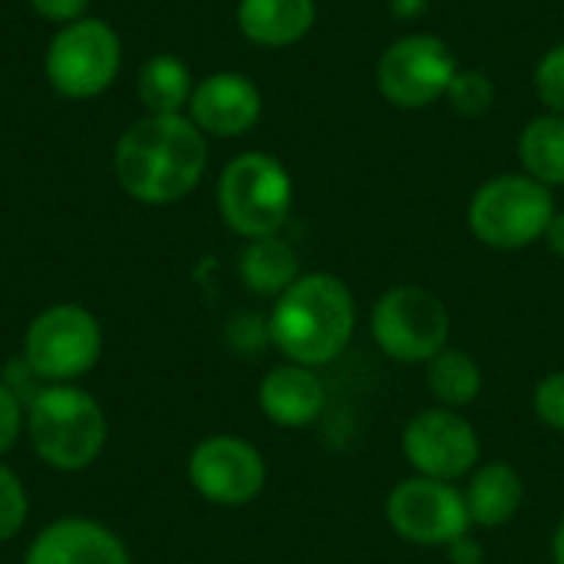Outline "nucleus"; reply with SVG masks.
I'll return each instance as SVG.
<instances>
[{"mask_svg":"<svg viewBox=\"0 0 564 564\" xmlns=\"http://www.w3.org/2000/svg\"><path fill=\"white\" fill-rule=\"evenodd\" d=\"M208 165L205 132L188 116H145L129 126L112 155L126 195L142 205H172L192 195Z\"/></svg>","mask_w":564,"mask_h":564,"instance_id":"1","label":"nucleus"},{"mask_svg":"<svg viewBox=\"0 0 564 564\" xmlns=\"http://www.w3.org/2000/svg\"><path fill=\"white\" fill-rule=\"evenodd\" d=\"M357 330V297L330 271L301 274L268 314V334L288 364L327 367L347 354Z\"/></svg>","mask_w":564,"mask_h":564,"instance_id":"2","label":"nucleus"},{"mask_svg":"<svg viewBox=\"0 0 564 564\" xmlns=\"http://www.w3.org/2000/svg\"><path fill=\"white\" fill-rule=\"evenodd\" d=\"M26 430L36 456L59 469L79 473L93 466L106 446V413L79 387H46L30 400Z\"/></svg>","mask_w":564,"mask_h":564,"instance_id":"3","label":"nucleus"},{"mask_svg":"<svg viewBox=\"0 0 564 564\" xmlns=\"http://www.w3.org/2000/svg\"><path fill=\"white\" fill-rule=\"evenodd\" d=\"M555 195L525 172H506L476 188L469 202V231L492 251H522L545 238L555 215Z\"/></svg>","mask_w":564,"mask_h":564,"instance_id":"4","label":"nucleus"},{"mask_svg":"<svg viewBox=\"0 0 564 564\" xmlns=\"http://www.w3.org/2000/svg\"><path fill=\"white\" fill-rule=\"evenodd\" d=\"M453 317L446 301L420 284L387 288L370 307V337L377 350L406 367H426L449 347Z\"/></svg>","mask_w":564,"mask_h":564,"instance_id":"5","label":"nucleus"},{"mask_svg":"<svg viewBox=\"0 0 564 564\" xmlns=\"http://www.w3.org/2000/svg\"><path fill=\"white\" fill-rule=\"evenodd\" d=\"M294 205V182L288 169L268 152L235 155L218 178V212L225 225L254 241L284 228Z\"/></svg>","mask_w":564,"mask_h":564,"instance_id":"6","label":"nucleus"},{"mask_svg":"<svg viewBox=\"0 0 564 564\" xmlns=\"http://www.w3.org/2000/svg\"><path fill=\"white\" fill-rule=\"evenodd\" d=\"M119 63H122V43L116 30L106 20L83 17L59 26V33L50 40L43 69L59 96L93 99L116 83Z\"/></svg>","mask_w":564,"mask_h":564,"instance_id":"7","label":"nucleus"},{"mask_svg":"<svg viewBox=\"0 0 564 564\" xmlns=\"http://www.w3.org/2000/svg\"><path fill=\"white\" fill-rule=\"evenodd\" d=\"M383 512L393 535L416 549H446L473 532L463 486L456 482L406 476L390 489Z\"/></svg>","mask_w":564,"mask_h":564,"instance_id":"8","label":"nucleus"},{"mask_svg":"<svg viewBox=\"0 0 564 564\" xmlns=\"http://www.w3.org/2000/svg\"><path fill=\"white\" fill-rule=\"evenodd\" d=\"M102 354V330L79 304H53L33 317L23 337L26 367L46 383H66L96 367Z\"/></svg>","mask_w":564,"mask_h":564,"instance_id":"9","label":"nucleus"},{"mask_svg":"<svg viewBox=\"0 0 564 564\" xmlns=\"http://www.w3.org/2000/svg\"><path fill=\"white\" fill-rule=\"evenodd\" d=\"M456 73V53L443 36L406 33L377 59V89L397 109H426L436 99H446Z\"/></svg>","mask_w":564,"mask_h":564,"instance_id":"10","label":"nucleus"},{"mask_svg":"<svg viewBox=\"0 0 564 564\" xmlns=\"http://www.w3.org/2000/svg\"><path fill=\"white\" fill-rule=\"evenodd\" d=\"M403 459L413 476L459 482L482 463V440L463 410L426 406L413 413L400 433Z\"/></svg>","mask_w":564,"mask_h":564,"instance_id":"11","label":"nucleus"},{"mask_svg":"<svg viewBox=\"0 0 564 564\" xmlns=\"http://www.w3.org/2000/svg\"><path fill=\"white\" fill-rule=\"evenodd\" d=\"M188 482L205 502L238 509V506L254 502L264 492L268 463L258 453V446H251L248 440L218 433V436L202 440L192 449Z\"/></svg>","mask_w":564,"mask_h":564,"instance_id":"12","label":"nucleus"},{"mask_svg":"<svg viewBox=\"0 0 564 564\" xmlns=\"http://www.w3.org/2000/svg\"><path fill=\"white\" fill-rule=\"evenodd\" d=\"M261 106L264 102L254 79H248L245 73L221 69L195 86L188 102V119L205 135L238 139L254 129V122L261 119Z\"/></svg>","mask_w":564,"mask_h":564,"instance_id":"13","label":"nucleus"},{"mask_svg":"<svg viewBox=\"0 0 564 564\" xmlns=\"http://www.w3.org/2000/svg\"><path fill=\"white\" fill-rule=\"evenodd\" d=\"M258 406L274 426L304 430L324 416L327 387L314 367H301V364L284 360L281 367L264 373V380L258 387Z\"/></svg>","mask_w":564,"mask_h":564,"instance_id":"14","label":"nucleus"},{"mask_svg":"<svg viewBox=\"0 0 564 564\" xmlns=\"http://www.w3.org/2000/svg\"><path fill=\"white\" fill-rule=\"evenodd\" d=\"M26 564H132L126 545L89 519H59L46 525L26 552Z\"/></svg>","mask_w":564,"mask_h":564,"instance_id":"15","label":"nucleus"},{"mask_svg":"<svg viewBox=\"0 0 564 564\" xmlns=\"http://www.w3.org/2000/svg\"><path fill=\"white\" fill-rule=\"evenodd\" d=\"M463 499H466L473 529H502L522 512L525 482L516 466L502 459H489V463H479L466 476Z\"/></svg>","mask_w":564,"mask_h":564,"instance_id":"16","label":"nucleus"},{"mask_svg":"<svg viewBox=\"0 0 564 564\" xmlns=\"http://www.w3.org/2000/svg\"><path fill=\"white\" fill-rule=\"evenodd\" d=\"M317 20L314 0H238V30L268 50L301 43Z\"/></svg>","mask_w":564,"mask_h":564,"instance_id":"17","label":"nucleus"},{"mask_svg":"<svg viewBox=\"0 0 564 564\" xmlns=\"http://www.w3.org/2000/svg\"><path fill=\"white\" fill-rule=\"evenodd\" d=\"M238 274L251 294L261 297H281L297 278H301V258L297 251L271 235V238H254L238 258Z\"/></svg>","mask_w":564,"mask_h":564,"instance_id":"18","label":"nucleus"},{"mask_svg":"<svg viewBox=\"0 0 564 564\" xmlns=\"http://www.w3.org/2000/svg\"><path fill=\"white\" fill-rule=\"evenodd\" d=\"M486 373L482 364L466 347H446L426 364V390L436 400V406L466 410L482 397Z\"/></svg>","mask_w":564,"mask_h":564,"instance_id":"19","label":"nucleus"},{"mask_svg":"<svg viewBox=\"0 0 564 564\" xmlns=\"http://www.w3.org/2000/svg\"><path fill=\"white\" fill-rule=\"evenodd\" d=\"M192 93L195 86L188 66L172 53H159L139 69V99L145 116H182V109L192 102Z\"/></svg>","mask_w":564,"mask_h":564,"instance_id":"20","label":"nucleus"},{"mask_svg":"<svg viewBox=\"0 0 564 564\" xmlns=\"http://www.w3.org/2000/svg\"><path fill=\"white\" fill-rule=\"evenodd\" d=\"M519 159L525 175L545 188L564 185V116H535L519 135Z\"/></svg>","mask_w":564,"mask_h":564,"instance_id":"21","label":"nucleus"},{"mask_svg":"<svg viewBox=\"0 0 564 564\" xmlns=\"http://www.w3.org/2000/svg\"><path fill=\"white\" fill-rule=\"evenodd\" d=\"M446 102L459 116H469V119L486 116L492 109V102H496V83L482 69L459 66V73L453 76V83L446 89Z\"/></svg>","mask_w":564,"mask_h":564,"instance_id":"22","label":"nucleus"},{"mask_svg":"<svg viewBox=\"0 0 564 564\" xmlns=\"http://www.w3.org/2000/svg\"><path fill=\"white\" fill-rule=\"evenodd\" d=\"M535 93L549 112L564 116V43H555L535 66Z\"/></svg>","mask_w":564,"mask_h":564,"instance_id":"23","label":"nucleus"},{"mask_svg":"<svg viewBox=\"0 0 564 564\" xmlns=\"http://www.w3.org/2000/svg\"><path fill=\"white\" fill-rule=\"evenodd\" d=\"M26 509L30 502H26L23 482L7 466H0V542H10L23 529Z\"/></svg>","mask_w":564,"mask_h":564,"instance_id":"24","label":"nucleus"},{"mask_svg":"<svg viewBox=\"0 0 564 564\" xmlns=\"http://www.w3.org/2000/svg\"><path fill=\"white\" fill-rule=\"evenodd\" d=\"M532 410H535L542 426L564 433V370H552L535 383Z\"/></svg>","mask_w":564,"mask_h":564,"instance_id":"25","label":"nucleus"},{"mask_svg":"<svg viewBox=\"0 0 564 564\" xmlns=\"http://www.w3.org/2000/svg\"><path fill=\"white\" fill-rule=\"evenodd\" d=\"M20 420H23V406H20V397L0 383V456L17 443L20 436Z\"/></svg>","mask_w":564,"mask_h":564,"instance_id":"26","label":"nucleus"},{"mask_svg":"<svg viewBox=\"0 0 564 564\" xmlns=\"http://www.w3.org/2000/svg\"><path fill=\"white\" fill-rule=\"evenodd\" d=\"M231 340L235 347L245 350V340H251V350H258L261 344H271V334H268V317H258V314H241L231 321Z\"/></svg>","mask_w":564,"mask_h":564,"instance_id":"27","label":"nucleus"},{"mask_svg":"<svg viewBox=\"0 0 564 564\" xmlns=\"http://www.w3.org/2000/svg\"><path fill=\"white\" fill-rule=\"evenodd\" d=\"M30 7H33L43 20L63 23V26H66V23H73V20H83L89 0H30Z\"/></svg>","mask_w":564,"mask_h":564,"instance_id":"28","label":"nucleus"},{"mask_svg":"<svg viewBox=\"0 0 564 564\" xmlns=\"http://www.w3.org/2000/svg\"><path fill=\"white\" fill-rule=\"evenodd\" d=\"M443 552H446L449 564H486V545L473 532L456 539V542H449Z\"/></svg>","mask_w":564,"mask_h":564,"instance_id":"29","label":"nucleus"},{"mask_svg":"<svg viewBox=\"0 0 564 564\" xmlns=\"http://www.w3.org/2000/svg\"><path fill=\"white\" fill-rule=\"evenodd\" d=\"M542 241H545V248H549L555 258H562L564 261V212H555V215H552V221H549Z\"/></svg>","mask_w":564,"mask_h":564,"instance_id":"30","label":"nucleus"},{"mask_svg":"<svg viewBox=\"0 0 564 564\" xmlns=\"http://www.w3.org/2000/svg\"><path fill=\"white\" fill-rule=\"evenodd\" d=\"M552 564H564V516L552 532Z\"/></svg>","mask_w":564,"mask_h":564,"instance_id":"31","label":"nucleus"}]
</instances>
